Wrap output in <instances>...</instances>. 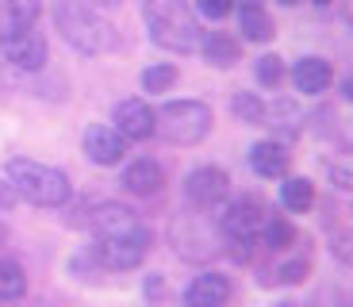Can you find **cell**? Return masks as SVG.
Instances as JSON below:
<instances>
[{
    "label": "cell",
    "instance_id": "obj_1",
    "mask_svg": "<svg viewBox=\"0 0 353 307\" xmlns=\"http://www.w3.org/2000/svg\"><path fill=\"white\" fill-rule=\"evenodd\" d=\"M142 19L161 50L188 54L200 46V23L185 0H142Z\"/></svg>",
    "mask_w": 353,
    "mask_h": 307
},
{
    "label": "cell",
    "instance_id": "obj_2",
    "mask_svg": "<svg viewBox=\"0 0 353 307\" xmlns=\"http://www.w3.org/2000/svg\"><path fill=\"white\" fill-rule=\"evenodd\" d=\"M54 27L81 54H108L115 46L112 23L100 19L85 0H54Z\"/></svg>",
    "mask_w": 353,
    "mask_h": 307
},
{
    "label": "cell",
    "instance_id": "obj_3",
    "mask_svg": "<svg viewBox=\"0 0 353 307\" xmlns=\"http://www.w3.org/2000/svg\"><path fill=\"white\" fill-rule=\"evenodd\" d=\"M4 173H8V184L16 188V196H23L27 204H39V208H62L73 192L70 177L62 169H50L31 158H12Z\"/></svg>",
    "mask_w": 353,
    "mask_h": 307
},
{
    "label": "cell",
    "instance_id": "obj_4",
    "mask_svg": "<svg viewBox=\"0 0 353 307\" xmlns=\"http://www.w3.org/2000/svg\"><path fill=\"white\" fill-rule=\"evenodd\" d=\"M212 131V108L203 100H169L154 112V135L169 146H196Z\"/></svg>",
    "mask_w": 353,
    "mask_h": 307
},
{
    "label": "cell",
    "instance_id": "obj_5",
    "mask_svg": "<svg viewBox=\"0 0 353 307\" xmlns=\"http://www.w3.org/2000/svg\"><path fill=\"white\" fill-rule=\"evenodd\" d=\"M146 254H150V230L142 227V223L134 230H127V235L97 238V246H92V257H97L104 269H112V273L134 269V265H142Z\"/></svg>",
    "mask_w": 353,
    "mask_h": 307
},
{
    "label": "cell",
    "instance_id": "obj_6",
    "mask_svg": "<svg viewBox=\"0 0 353 307\" xmlns=\"http://www.w3.org/2000/svg\"><path fill=\"white\" fill-rule=\"evenodd\" d=\"M227 192H230V177L223 173L219 166H200V169H192L188 181H185V200L200 211H212L215 204H223Z\"/></svg>",
    "mask_w": 353,
    "mask_h": 307
},
{
    "label": "cell",
    "instance_id": "obj_7",
    "mask_svg": "<svg viewBox=\"0 0 353 307\" xmlns=\"http://www.w3.org/2000/svg\"><path fill=\"white\" fill-rule=\"evenodd\" d=\"M261 223H265L261 200H257V196H242V200H230L227 204L219 227H223V235H227V238H254L257 230H261Z\"/></svg>",
    "mask_w": 353,
    "mask_h": 307
},
{
    "label": "cell",
    "instance_id": "obj_8",
    "mask_svg": "<svg viewBox=\"0 0 353 307\" xmlns=\"http://www.w3.org/2000/svg\"><path fill=\"white\" fill-rule=\"evenodd\" d=\"M0 50H4V58H8L16 70L35 73V70L46 66V39L39 35L35 27H31V31H19V35H12V39H4Z\"/></svg>",
    "mask_w": 353,
    "mask_h": 307
},
{
    "label": "cell",
    "instance_id": "obj_9",
    "mask_svg": "<svg viewBox=\"0 0 353 307\" xmlns=\"http://www.w3.org/2000/svg\"><path fill=\"white\" fill-rule=\"evenodd\" d=\"M85 154H88V161H97V166H119L123 154H127V139L115 131V127L97 123V127L85 131Z\"/></svg>",
    "mask_w": 353,
    "mask_h": 307
},
{
    "label": "cell",
    "instance_id": "obj_10",
    "mask_svg": "<svg viewBox=\"0 0 353 307\" xmlns=\"http://www.w3.org/2000/svg\"><path fill=\"white\" fill-rule=\"evenodd\" d=\"M115 123H119L115 131L131 142H142V139L154 135V112H150V104H142V100H119V104H115Z\"/></svg>",
    "mask_w": 353,
    "mask_h": 307
},
{
    "label": "cell",
    "instance_id": "obj_11",
    "mask_svg": "<svg viewBox=\"0 0 353 307\" xmlns=\"http://www.w3.org/2000/svg\"><path fill=\"white\" fill-rule=\"evenodd\" d=\"M88 227L97 238H108V235H127V230L139 227V215L123 204H97L88 211Z\"/></svg>",
    "mask_w": 353,
    "mask_h": 307
},
{
    "label": "cell",
    "instance_id": "obj_12",
    "mask_svg": "<svg viewBox=\"0 0 353 307\" xmlns=\"http://www.w3.org/2000/svg\"><path fill=\"white\" fill-rule=\"evenodd\" d=\"M230 281L223 273H203L185 288V307H227Z\"/></svg>",
    "mask_w": 353,
    "mask_h": 307
},
{
    "label": "cell",
    "instance_id": "obj_13",
    "mask_svg": "<svg viewBox=\"0 0 353 307\" xmlns=\"http://www.w3.org/2000/svg\"><path fill=\"white\" fill-rule=\"evenodd\" d=\"M39 12H43L39 0H0V43L19 31H31Z\"/></svg>",
    "mask_w": 353,
    "mask_h": 307
},
{
    "label": "cell",
    "instance_id": "obj_14",
    "mask_svg": "<svg viewBox=\"0 0 353 307\" xmlns=\"http://www.w3.org/2000/svg\"><path fill=\"white\" fill-rule=\"evenodd\" d=\"M161 184H165V173H161V166L150 158H139L123 169V188L134 196H158Z\"/></svg>",
    "mask_w": 353,
    "mask_h": 307
},
{
    "label": "cell",
    "instance_id": "obj_15",
    "mask_svg": "<svg viewBox=\"0 0 353 307\" xmlns=\"http://www.w3.org/2000/svg\"><path fill=\"white\" fill-rule=\"evenodd\" d=\"M250 169H254L257 177H265V181L284 177L288 173V150H284L281 142H273V139L254 142V150H250Z\"/></svg>",
    "mask_w": 353,
    "mask_h": 307
},
{
    "label": "cell",
    "instance_id": "obj_16",
    "mask_svg": "<svg viewBox=\"0 0 353 307\" xmlns=\"http://www.w3.org/2000/svg\"><path fill=\"white\" fill-rule=\"evenodd\" d=\"M292 81H296L300 92L319 97V92H327V88H330L334 70H330V61H323V58H300V61H296V70H292Z\"/></svg>",
    "mask_w": 353,
    "mask_h": 307
},
{
    "label": "cell",
    "instance_id": "obj_17",
    "mask_svg": "<svg viewBox=\"0 0 353 307\" xmlns=\"http://www.w3.org/2000/svg\"><path fill=\"white\" fill-rule=\"evenodd\" d=\"M200 50L208 58V66H219V70H230L242 58V43L234 35H227V31H208L200 39Z\"/></svg>",
    "mask_w": 353,
    "mask_h": 307
},
{
    "label": "cell",
    "instance_id": "obj_18",
    "mask_svg": "<svg viewBox=\"0 0 353 307\" xmlns=\"http://www.w3.org/2000/svg\"><path fill=\"white\" fill-rule=\"evenodd\" d=\"M239 31H242V39H246V43H269V39L276 35L273 19H269V12H265L261 4H242Z\"/></svg>",
    "mask_w": 353,
    "mask_h": 307
},
{
    "label": "cell",
    "instance_id": "obj_19",
    "mask_svg": "<svg viewBox=\"0 0 353 307\" xmlns=\"http://www.w3.org/2000/svg\"><path fill=\"white\" fill-rule=\"evenodd\" d=\"M173 242H176V254H185V257H208V246H212V238L200 235V230H196V219L188 215V219H176Z\"/></svg>",
    "mask_w": 353,
    "mask_h": 307
},
{
    "label": "cell",
    "instance_id": "obj_20",
    "mask_svg": "<svg viewBox=\"0 0 353 307\" xmlns=\"http://www.w3.org/2000/svg\"><path fill=\"white\" fill-rule=\"evenodd\" d=\"M281 204L288 211H296V215L311 211L315 208V184H311L307 177H288V181L281 184Z\"/></svg>",
    "mask_w": 353,
    "mask_h": 307
},
{
    "label": "cell",
    "instance_id": "obj_21",
    "mask_svg": "<svg viewBox=\"0 0 353 307\" xmlns=\"http://www.w3.org/2000/svg\"><path fill=\"white\" fill-rule=\"evenodd\" d=\"M27 292V273L19 261L12 257H0V299L8 304V299H19Z\"/></svg>",
    "mask_w": 353,
    "mask_h": 307
},
{
    "label": "cell",
    "instance_id": "obj_22",
    "mask_svg": "<svg viewBox=\"0 0 353 307\" xmlns=\"http://www.w3.org/2000/svg\"><path fill=\"white\" fill-rule=\"evenodd\" d=\"M265 250H273V254H281V250H288L292 242H296V230H292L288 219H281V215H273V219H265Z\"/></svg>",
    "mask_w": 353,
    "mask_h": 307
},
{
    "label": "cell",
    "instance_id": "obj_23",
    "mask_svg": "<svg viewBox=\"0 0 353 307\" xmlns=\"http://www.w3.org/2000/svg\"><path fill=\"white\" fill-rule=\"evenodd\" d=\"M173 85H176V66H169V61L150 66V70L142 73V88L146 92H169Z\"/></svg>",
    "mask_w": 353,
    "mask_h": 307
},
{
    "label": "cell",
    "instance_id": "obj_24",
    "mask_svg": "<svg viewBox=\"0 0 353 307\" xmlns=\"http://www.w3.org/2000/svg\"><path fill=\"white\" fill-rule=\"evenodd\" d=\"M230 112L239 115L242 123H261L265 119V104L254 92H234V97H230Z\"/></svg>",
    "mask_w": 353,
    "mask_h": 307
},
{
    "label": "cell",
    "instance_id": "obj_25",
    "mask_svg": "<svg viewBox=\"0 0 353 307\" xmlns=\"http://www.w3.org/2000/svg\"><path fill=\"white\" fill-rule=\"evenodd\" d=\"M281 81H284V58H276V54H265V58H257V85L276 88Z\"/></svg>",
    "mask_w": 353,
    "mask_h": 307
},
{
    "label": "cell",
    "instance_id": "obj_26",
    "mask_svg": "<svg viewBox=\"0 0 353 307\" xmlns=\"http://www.w3.org/2000/svg\"><path fill=\"white\" fill-rule=\"evenodd\" d=\"M307 273H311V261H307V257H292V261H284L281 269H276V277H273V281L300 284V281H307Z\"/></svg>",
    "mask_w": 353,
    "mask_h": 307
},
{
    "label": "cell",
    "instance_id": "obj_27",
    "mask_svg": "<svg viewBox=\"0 0 353 307\" xmlns=\"http://www.w3.org/2000/svg\"><path fill=\"white\" fill-rule=\"evenodd\" d=\"M330 254L353 269V230H334V235H330Z\"/></svg>",
    "mask_w": 353,
    "mask_h": 307
},
{
    "label": "cell",
    "instance_id": "obj_28",
    "mask_svg": "<svg viewBox=\"0 0 353 307\" xmlns=\"http://www.w3.org/2000/svg\"><path fill=\"white\" fill-rule=\"evenodd\" d=\"M200 4V12L208 19H223V16H230V8H234V0H196Z\"/></svg>",
    "mask_w": 353,
    "mask_h": 307
},
{
    "label": "cell",
    "instance_id": "obj_29",
    "mask_svg": "<svg viewBox=\"0 0 353 307\" xmlns=\"http://www.w3.org/2000/svg\"><path fill=\"white\" fill-rule=\"evenodd\" d=\"M330 181H334L338 188H353V169L350 166H334L330 169Z\"/></svg>",
    "mask_w": 353,
    "mask_h": 307
},
{
    "label": "cell",
    "instance_id": "obj_30",
    "mask_svg": "<svg viewBox=\"0 0 353 307\" xmlns=\"http://www.w3.org/2000/svg\"><path fill=\"white\" fill-rule=\"evenodd\" d=\"M16 204V188L12 184H0V211H8Z\"/></svg>",
    "mask_w": 353,
    "mask_h": 307
},
{
    "label": "cell",
    "instance_id": "obj_31",
    "mask_svg": "<svg viewBox=\"0 0 353 307\" xmlns=\"http://www.w3.org/2000/svg\"><path fill=\"white\" fill-rule=\"evenodd\" d=\"M342 92H345V100H353V77H350V81H345V85H342Z\"/></svg>",
    "mask_w": 353,
    "mask_h": 307
},
{
    "label": "cell",
    "instance_id": "obj_32",
    "mask_svg": "<svg viewBox=\"0 0 353 307\" xmlns=\"http://www.w3.org/2000/svg\"><path fill=\"white\" fill-rule=\"evenodd\" d=\"M8 242V227H4V223H0V246Z\"/></svg>",
    "mask_w": 353,
    "mask_h": 307
},
{
    "label": "cell",
    "instance_id": "obj_33",
    "mask_svg": "<svg viewBox=\"0 0 353 307\" xmlns=\"http://www.w3.org/2000/svg\"><path fill=\"white\" fill-rule=\"evenodd\" d=\"M100 8H115V4H119V0H97Z\"/></svg>",
    "mask_w": 353,
    "mask_h": 307
},
{
    "label": "cell",
    "instance_id": "obj_34",
    "mask_svg": "<svg viewBox=\"0 0 353 307\" xmlns=\"http://www.w3.org/2000/svg\"><path fill=\"white\" fill-rule=\"evenodd\" d=\"M273 307H300V304H292V299H281V304H273Z\"/></svg>",
    "mask_w": 353,
    "mask_h": 307
},
{
    "label": "cell",
    "instance_id": "obj_35",
    "mask_svg": "<svg viewBox=\"0 0 353 307\" xmlns=\"http://www.w3.org/2000/svg\"><path fill=\"white\" fill-rule=\"evenodd\" d=\"M281 4H284V8H296V4H300V0H281Z\"/></svg>",
    "mask_w": 353,
    "mask_h": 307
},
{
    "label": "cell",
    "instance_id": "obj_36",
    "mask_svg": "<svg viewBox=\"0 0 353 307\" xmlns=\"http://www.w3.org/2000/svg\"><path fill=\"white\" fill-rule=\"evenodd\" d=\"M345 12H350V19H353V0H350V8H345Z\"/></svg>",
    "mask_w": 353,
    "mask_h": 307
},
{
    "label": "cell",
    "instance_id": "obj_37",
    "mask_svg": "<svg viewBox=\"0 0 353 307\" xmlns=\"http://www.w3.org/2000/svg\"><path fill=\"white\" fill-rule=\"evenodd\" d=\"M315 4H334V0H315Z\"/></svg>",
    "mask_w": 353,
    "mask_h": 307
},
{
    "label": "cell",
    "instance_id": "obj_38",
    "mask_svg": "<svg viewBox=\"0 0 353 307\" xmlns=\"http://www.w3.org/2000/svg\"><path fill=\"white\" fill-rule=\"evenodd\" d=\"M246 4H261V0H246Z\"/></svg>",
    "mask_w": 353,
    "mask_h": 307
}]
</instances>
